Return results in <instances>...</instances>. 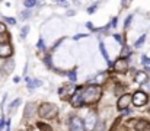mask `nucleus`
I'll return each mask as SVG.
<instances>
[{
  "mask_svg": "<svg viewBox=\"0 0 150 131\" xmlns=\"http://www.w3.org/2000/svg\"><path fill=\"white\" fill-rule=\"evenodd\" d=\"M80 95L83 98L85 106H91V105H96L102 98V86L99 85H86V86L80 87Z\"/></svg>",
  "mask_w": 150,
  "mask_h": 131,
  "instance_id": "1",
  "label": "nucleus"
},
{
  "mask_svg": "<svg viewBox=\"0 0 150 131\" xmlns=\"http://www.w3.org/2000/svg\"><path fill=\"white\" fill-rule=\"evenodd\" d=\"M37 112L42 120H54L58 115V108H57V105H54L51 102H42L38 106Z\"/></svg>",
  "mask_w": 150,
  "mask_h": 131,
  "instance_id": "2",
  "label": "nucleus"
},
{
  "mask_svg": "<svg viewBox=\"0 0 150 131\" xmlns=\"http://www.w3.org/2000/svg\"><path fill=\"white\" fill-rule=\"evenodd\" d=\"M150 96L149 93L143 92V90H136L133 95H131V103L136 106V108H142V106H146L147 102H149Z\"/></svg>",
  "mask_w": 150,
  "mask_h": 131,
  "instance_id": "3",
  "label": "nucleus"
},
{
  "mask_svg": "<svg viewBox=\"0 0 150 131\" xmlns=\"http://www.w3.org/2000/svg\"><path fill=\"white\" fill-rule=\"evenodd\" d=\"M67 128H69V131H86L85 130L83 118L79 117V115H70V117H69Z\"/></svg>",
  "mask_w": 150,
  "mask_h": 131,
  "instance_id": "4",
  "label": "nucleus"
},
{
  "mask_svg": "<svg viewBox=\"0 0 150 131\" xmlns=\"http://www.w3.org/2000/svg\"><path fill=\"white\" fill-rule=\"evenodd\" d=\"M98 114H96V111H89L88 112V115L83 118V123H85V130L86 131H93L95 128V125H96V123H98Z\"/></svg>",
  "mask_w": 150,
  "mask_h": 131,
  "instance_id": "5",
  "label": "nucleus"
},
{
  "mask_svg": "<svg viewBox=\"0 0 150 131\" xmlns=\"http://www.w3.org/2000/svg\"><path fill=\"white\" fill-rule=\"evenodd\" d=\"M69 102H70V105H71L73 108H76V109H80V108H83V106H85L83 98H82V95H80V86H77V90L70 96Z\"/></svg>",
  "mask_w": 150,
  "mask_h": 131,
  "instance_id": "6",
  "label": "nucleus"
},
{
  "mask_svg": "<svg viewBox=\"0 0 150 131\" xmlns=\"http://www.w3.org/2000/svg\"><path fill=\"white\" fill-rule=\"evenodd\" d=\"M112 70L118 74H125L128 70V60L127 58H118L114 64H112Z\"/></svg>",
  "mask_w": 150,
  "mask_h": 131,
  "instance_id": "7",
  "label": "nucleus"
},
{
  "mask_svg": "<svg viewBox=\"0 0 150 131\" xmlns=\"http://www.w3.org/2000/svg\"><path fill=\"white\" fill-rule=\"evenodd\" d=\"M131 105V95L130 93H122L118 101H117V109L118 111H124Z\"/></svg>",
  "mask_w": 150,
  "mask_h": 131,
  "instance_id": "8",
  "label": "nucleus"
},
{
  "mask_svg": "<svg viewBox=\"0 0 150 131\" xmlns=\"http://www.w3.org/2000/svg\"><path fill=\"white\" fill-rule=\"evenodd\" d=\"M134 131H147L150 128V121L146 118H140V120H134Z\"/></svg>",
  "mask_w": 150,
  "mask_h": 131,
  "instance_id": "9",
  "label": "nucleus"
},
{
  "mask_svg": "<svg viewBox=\"0 0 150 131\" xmlns=\"http://www.w3.org/2000/svg\"><path fill=\"white\" fill-rule=\"evenodd\" d=\"M13 52V48L9 42H0V57L1 58H7L10 57Z\"/></svg>",
  "mask_w": 150,
  "mask_h": 131,
  "instance_id": "10",
  "label": "nucleus"
},
{
  "mask_svg": "<svg viewBox=\"0 0 150 131\" xmlns=\"http://www.w3.org/2000/svg\"><path fill=\"white\" fill-rule=\"evenodd\" d=\"M106 79H108V74H106V72H103V73H98V74L93 76V77H89L88 82H91V83H93V85L102 86V83H103Z\"/></svg>",
  "mask_w": 150,
  "mask_h": 131,
  "instance_id": "11",
  "label": "nucleus"
},
{
  "mask_svg": "<svg viewBox=\"0 0 150 131\" xmlns=\"http://www.w3.org/2000/svg\"><path fill=\"white\" fill-rule=\"evenodd\" d=\"M40 86H42V82H41L40 79H31V77H26V87H28L29 92L35 90L37 87H40Z\"/></svg>",
  "mask_w": 150,
  "mask_h": 131,
  "instance_id": "12",
  "label": "nucleus"
},
{
  "mask_svg": "<svg viewBox=\"0 0 150 131\" xmlns=\"http://www.w3.org/2000/svg\"><path fill=\"white\" fill-rule=\"evenodd\" d=\"M37 106H35V103L34 102H28L26 103V106H25V112H23V117L25 118H32V115L38 111V109H35Z\"/></svg>",
  "mask_w": 150,
  "mask_h": 131,
  "instance_id": "13",
  "label": "nucleus"
},
{
  "mask_svg": "<svg viewBox=\"0 0 150 131\" xmlns=\"http://www.w3.org/2000/svg\"><path fill=\"white\" fill-rule=\"evenodd\" d=\"M147 79H149V74H147L146 72H137V73L134 74V82H136L137 85H140V86H142Z\"/></svg>",
  "mask_w": 150,
  "mask_h": 131,
  "instance_id": "14",
  "label": "nucleus"
},
{
  "mask_svg": "<svg viewBox=\"0 0 150 131\" xmlns=\"http://www.w3.org/2000/svg\"><path fill=\"white\" fill-rule=\"evenodd\" d=\"M13 69H15V61H13V60H7L6 63H3V70H4V73L10 74V73L13 72Z\"/></svg>",
  "mask_w": 150,
  "mask_h": 131,
  "instance_id": "15",
  "label": "nucleus"
},
{
  "mask_svg": "<svg viewBox=\"0 0 150 131\" xmlns=\"http://www.w3.org/2000/svg\"><path fill=\"white\" fill-rule=\"evenodd\" d=\"M99 50H100V54H102L103 58H105V61L108 63V66L112 67V63H111V60H109V55H108V52H106V48H105V44L103 42H99Z\"/></svg>",
  "mask_w": 150,
  "mask_h": 131,
  "instance_id": "16",
  "label": "nucleus"
},
{
  "mask_svg": "<svg viewBox=\"0 0 150 131\" xmlns=\"http://www.w3.org/2000/svg\"><path fill=\"white\" fill-rule=\"evenodd\" d=\"M21 102H22V99L21 98H16L15 101H12L10 103H9V106H7V111H9V114H12V112H15V109L21 105Z\"/></svg>",
  "mask_w": 150,
  "mask_h": 131,
  "instance_id": "17",
  "label": "nucleus"
},
{
  "mask_svg": "<svg viewBox=\"0 0 150 131\" xmlns=\"http://www.w3.org/2000/svg\"><path fill=\"white\" fill-rule=\"evenodd\" d=\"M93 131H106V121L105 120H98V123H96V125H95V128Z\"/></svg>",
  "mask_w": 150,
  "mask_h": 131,
  "instance_id": "18",
  "label": "nucleus"
},
{
  "mask_svg": "<svg viewBox=\"0 0 150 131\" xmlns=\"http://www.w3.org/2000/svg\"><path fill=\"white\" fill-rule=\"evenodd\" d=\"M142 64L144 67V72L146 73H150V58L147 55H142Z\"/></svg>",
  "mask_w": 150,
  "mask_h": 131,
  "instance_id": "19",
  "label": "nucleus"
},
{
  "mask_svg": "<svg viewBox=\"0 0 150 131\" xmlns=\"http://www.w3.org/2000/svg\"><path fill=\"white\" fill-rule=\"evenodd\" d=\"M37 127L40 128V131H52V127L48 125L47 123H42V121H38L37 123Z\"/></svg>",
  "mask_w": 150,
  "mask_h": 131,
  "instance_id": "20",
  "label": "nucleus"
},
{
  "mask_svg": "<svg viewBox=\"0 0 150 131\" xmlns=\"http://www.w3.org/2000/svg\"><path fill=\"white\" fill-rule=\"evenodd\" d=\"M23 4H25L26 9H32V7H35L38 4V0H25Z\"/></svg>",
  "mask_w": 150,
  "mask_h": 131,
  "instance_id": "21",
  "label": "nucleus"
},
{
  "mask_svg": "<svg viewBox=\"0 0 150 131\" xmlns=\"http://www.w3.org/2000/svg\"><path fill=\"white\" fill-rule=\"evenodd\" d=\"M31 15H32L31 9H26V10H23V12L21 13V19H22V21H26V19L31 18Z\"/></svg>",
  "mask_w": 150,
  "mask_h": 131,
  "instance_id": "22",
  "label": "nucleus"
},
{
  "mask_svg": "<svg viewBox=\"0 0 150 131\" xmlns=\"http://www.w3.org/2000/svg\"><path fill=\"white\" fill-rule=\"evenodd\" d=\"M144 41H146V35H142V37H140V38H139V40L134 42V47H136V48H140V47L144 44Z\"/></svg>",
  "mask_w": 150,
  "mask_h": 131,
  "instance_id": "23",
  "label": "nucleus"
},
{
  "mask_svg": "<svg viewBox=\"0 0 150 131\" xmlns=\"http://www.w3.org/2000/svg\"><path fill=\"white\" fill-rule=\"evenodd\" d=\"M54 3L58 4V6H61V7H69L70 6L69 4V0H54Z\"/></svg>",
  "mask_w": 150,
  "mask_h": 131,
  "instance_id": "24",
  "label": "nucleus"
},
{
  "mask_svg": "<svg viewBox=\"0 0 150 131\" xmlns=\"http://www.w3.org/2000/svg\"><path fill=\"white\" fill-rule=\"evenodd\" d=\"M142 87H143V89H142L143 92H146V93L149 92V93H150V77L146 80V82H144V83H143V85H142Z\"/></svg>",
  "mask_w": 150,
  "mask_h": 131,
  "instance_id": "25",
  "label": "nucleus"
},
{
  "mask_svg": "<svg viewBox=\"0 0 150 131\" xmlns=\"http://www.w3.org/2000/svg\"><path fill=\"white\" fill-rule=\"evenodd\" d=\"M44 63H45V66L51 69L52 67V63H51V55L50 54H47V55H44Z\"/></svg>",
  "mask_w": 150,
  "mask_h": 131,
  "instance_id": "26",
  "label": "nucleus"
},
{
  "mask_svg": "<svg viewBox=\"0 0 150 131\" xmlns=\"http://www.w3.org/2000/svg\"><path fill=\"white\" fill-rule=\"evenodd\" d=\"M28 32H29V26L26 25V26H23V28L21 29V38H26Z\"/></svg>",
  "mask_w": 150,
  "mask_h": 131,
  "instance_id": "27",
  "label": "nucleus"
},
{
  "mask_svg": "<svg viewBox=\"0 0 150 131\" xmlns=\"http://www.w3.org/2000/svg\"><path fill=\"white\" fill-rule=\"evenodd\" d=\"M131 22H133V15H128V16H127V19L124 21V28L127 29V28L130 26V23H131Z\"/></svg>",
  "mask_w": 150,
  "mask_h": 131,
  "instance_id": "28",
  "label": "nucleus"
},
{
  "mask_svg": "<svg viewBox=\"0 0 150 131\" xmlns=\"http://www.w3.org/2000/svg\"><path fill=\"white\" fill-rule=\"evenodd\" d=\"M67 74H69V79H70L71 82H76V79H77V76H76V70H71V72H69Z\"/></svg>",
  "mask_w": 150,
  "mask_h": 131,
  "instance_id": "29",
  "label": "nucleus"
},
{
  "mask_svg": "<svg viewBox=\"0 0 150 131\" xmlns=\"http://www.w3.org/2000/svg\"><path fill=\"white\" fill-rule=\"evenodd\" d=\"M117 23H118V18L115 16V18H112V21L109 23V28H117Z\"/></svg>",
  "mask_w": 150,
  "mask_h": 131,
  "instance_id": "30",
  "label": "nucleus"
},
{
  "mask_svg": "<svg viewBox=\"0 0 150 131\" xmlns=\"http://www.w3.org/2000/svg\"><path fill=\"white\" fill-rule=\"evenodd\" d=\"M38 48L42 50V51H45V42H44L42 38H40V41H38Z\"/></svg>",
  "mask_w": 150,
  "mask_h": 131,
  "instance_id": "31",
  "label": "nucleus"
},
{
  "mask_svg": "<svg viewBox=\"0 0 150 131\" xmlns=\"http://www.w3.org/2000/svg\"><path fill=\"white\" fill-rule=\"evenodd\" d=\"M114 40H115L118 44H121V45L124 44V42H122V37H121L120 34H115V35H114Z\"/></svg>",
  "mask_w": 150,
  "mask_h": 131,
  "instance_id": "32",
  "label": "nucleus"
},
{
  "mask_svg": "<svg viewBox=\"0 0 150 131\" xmlns=\"http://www.w3.org/2000/svg\"><path fill=\"white\" fill-rule=\"evenodd\" d=\"M86 28H88L89 31H93V32H96V31H98V29L93 26V23H91V22H88V23H86Z\"/></svg>",
  "mask_w": 150,
  "mask_h": 131,
  "instance_id": "33",
  "label": "nucleus"
},
{
  "mask_svg": "<svg viewBox=\"0 0 150 131\" xmlns=\"http://www.w3.org/2000/svg\"><path fill=\"white\" fill-rule=\"evenodd\" d=\"M86 37H88V34H77V35L73 37V40L74 41H79V38H86Z\"/></svg>",
  "mask_w": 150,
  "mask_h": 131,
  "instance_id": "34",
  "label": "nucleus"
},
{
  "mask_svg": "<svg viewBox=\"0 0 150 131\" xmlns=\"http://www.w3.org/2000/svg\"><path fill=\"white\" fill-rule=\"evenodd\" d=\"M96 7H98V3H95L92 7H88V13H93V12L96 10Z\"/></svg>",
  "mask_w": 150,
  "mask_h": 131,
  "instance_id": "35",
  "label": "nucleus"
},
{
  "mask_svg": "<svg viewBox=\"0 0 150 131\" xmlns=\"http://www.w3.org/2000/svg\"><path fill=\"white\" fill-rule=\"evenodd\" d=\"M6 32V26L3 23H0V34H4Z\"/></svg>",
  "mask_w": 150,
  "mask_h": 131,
  "instance_id": "36",
  "label": "nucleus"
},
{
  "mask_svg": "<svg viewBox=\"0 0 150 131\" xmlns=\"http://www.w3.org/2000/svg\"><path fill=\"white\" fill-rule=\"evenodd\" d=\"M128 1H131V0H121V4L125 7V6H128Z\"/></svg>",
  "mask_w": 150,
  "mask_h": 131,
  "instance_id": "37",
  "label": "nucleus"
},
{
  "mask_svg": "<svg viewBox=\"0 0 150 131\" xmlns=\"http://www.w3.org/2000/svg\"><path fill=\"white\" fill-rule=\"evenodd\" d=\"M6 21H7L9 23H12V25H15V23H16V21H15V19H9V18H6Z\"/></svg>",
  "mask_w": 150,
  "mask_h": 131,
  "instance_id": "38",
  "label": "nucleus"
},
{
  "mask_svg": "<svg viewBox=\"0 0 150 131\" xmlns=\"http://www.w3.org/2000/svg\"><path fill=\"white\" fill-rule=\"evenodd\" d=\"M13 82H15V83H19V82H21V77H18V76L13 77Z\"/></svg>",
  "mask_w": 150,
  "mask_h": 131,
  "instance_id": "39",
  "label": "nucleus"
},
{
  "mask_svg": "<svg viewBox=\"0 0 150 131\" xmlns=\"http://www.w3.org/2000/svg\"><path fill=\"white\" fill-rule=\"evenodd\" d=\"M73 15H74V10H69L67 12V16H73Z\"/></svg>",
  "mask_w": 150,
  "mask_h": 131,
  "instance_id": "40",
  "label": "nucleus"
},
{
  "mask_svg": "<svg viewBox=\"0 0 150 131\" xmlns=\"http://www.w3.org/2000/svg\"><path fill=\"white\" fill-rule=\"evenodd\" d=\"M146 111L150 114V99H149V102H147V109H146Z\"/></svg>",
  "mask_w": 150,
  "mask_h": 131,
  "instance_id": "41",
  "label": "nucleus"
}]
</instances>
